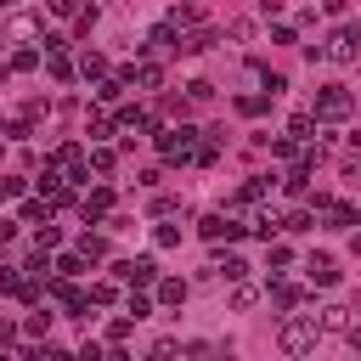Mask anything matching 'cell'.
<instances>
[{
  "label": "cell",
  "instance_id": "30bf717a",
  "mask_svg": "<svg viewBox=\"0 0 361 361\" xmlns=\"http://www.w3.org/2000/svg\"><path fill=\"white\" fill-rule=\"evenodd\" d=\"M265 197H271V175H248L231 203H237V209H254V203H265Z\"/></svg>",
  "mask_w": 361,
  "mask_h": 361
},
{
  "label": "cell",
  "instance_id": "4316f807",
  "mask_svg": "<svg viewBox=\"0 0 361 361\" xmlns=\"http://www.w3.org/2000/svg\"><path fill=\"white\" fill-rule=\"evenodd\" d=\"M271 299H276V305H282V310H293V305H299V299H305V293H299V288H293V282H271Z\"/></svg>",
  "mask_w": 361,
  "mask_h": 361
},
{
  "label": "cell",
  "instance_id": "277c9868",
  "mask_svg": "<svg viewBox=\"0 0 361 361\" xmlns=\"http://www.w3.org/2000/svg\"><path fill=\"white\" fill-rule=\"evenodd\" d=\"M158 152H164V164H192L197 158V130H186V124L158 130Z\"/></svg>",
  "mask_w": 361,
  "mask_h": 361
},
{
  "label": "cell",
  "instance_id": "681fc988",
  "mask_svg": "<svg viewBox=\"0 0 361 361\" xmlns=\"http://www.w3.org/2000/svg\"><path fill=\"white\" fill-rule=\"evenodd\" d=\"M0 152H6V147H0Z\"/></svg>",
  "mask_w": 361,
  "mask_h": 361
},
{
  "label": "cell",
  "instance_id": "2e32d148",
  "mask_svg": "<svg viewBox=\"0 0 361 361\" xmlns=\"http://www.w3.org/2000/svg\"><path fill=\"white\" fill-rule=\"evenodd\" d=\"M118 124H124V130H135V135L158 130V118H152V113H141V107H124V113H118Z\"/></svg>",
  "mask_w": 361,
  "mask_h": 361
},
{
  "label": "cell",
  "instance_id": "1f68e13d",
  "mask_svg": "<svg viewBox=\"0 0 361 361\" xmlns=\"http://www.w3.org/2000/svg\"><path fill=\"white\" fill-rule=\"evenodd\" d=\"M11 34H17V39H34L39 23H34V17H11Z\"/></svg>",
  "mask_w": 361,
  "mask_h": 361
},
{
  "label": "cell",
  "instance_id": "9a60e30c",
  "mask_svg": "<svg viewBox=\"0 0 361 361\" xmlns=\"http://www.w3.org/2000/svg\"><path fill=\"white\" fill-rule=\"evenodd\" d=\"M209 45H214V28H186L180 34V56H203Z\"/></svg>",
  "mask_w": 361,
  "mask_h": 361
},
{
  "label": "cell",
  "instance_id": "7a4b0ae2",
  "mask_svg": "<svg viewBox=\"0 0 361 361\" xmlns=\"http://www.w3.org/2000/svg\"><path fill=\"white\" fill-rule=\"evenodd\" d=\"M316 338H322L316 316H282V327H276V350H282L288 361H305V355L316 350Z\"/></svg>",
  "mask_w": 361,
  "mask_h": 361
},
{
  "label": "cell",
  "instance_id": "f6af8a7d",
  "mask_svg": "<svg viewBox=\"0 0 361 361\" xmlns=\"http://www.w3.org/2000/svg\"><path fill=\"white\" fill-rule=\"evenodd\" d=\"M17 237V220H0V243H11Z\"/></svg>",
  "mask_w": 361,
  "mask_h": 361
},
{
  "label": "cell",
  "instance_id": "7402d4cb",
  "mask_svg": "<svg viewBox=\"0 0 361 361\" xmlns=\"http://www.w3.org/2000/svg\"><path fill=\"white\" fill-rule=\"evenodd\" d=\"M288 135H293V141H316V118H310V113H293V118H288Z\"/></svg>",
  "mask_w": 361,
  "mask_h": 361
},
{
  "label": "cell",
  "instance_id": "c3c4849f",
  "mask_svg": "<svg viewBox=\"0 0 361 361\" xmlns=\"http://www.w3.org/2000/svg\"><path fill=\"white\" fill-rule=\"evenodd\" d=\"M6 6H17V0H0V11H6Z\"/></svg>",
  "mask_w": 361,
  "mask_h": 361
},
{
  "label": "cell",
  "instance_id": "4dcf8cb0",
  "mask_svg": "<svg viewBox=\"0 0 361 361\" xmlns=\"http://www.w3.org/2000/svg\"><path fill=\"white\" fill-rule=\"evenodd\" d=\"M113 293H118L113 282H90V310H96V305H113Z\"/></svg>",
  "mask_w": 361,
  "mask_h": 361
},
{
  "label": "cell",
  "instance_id": "ee69618b",
  "mask_svg": "<svg viewBox=\"0 0 361 361\" xmlns=\"http://www.w3.org/2000/svg\"><path fill=\"white\" fill-rule=\"evenodd\" d=\"M11 338H17V322H11V316H0V350H6Z\"/></svg>",
  "mask_w": 361,
  "mask_h": 361
},
{
  "label": "cell",
  "instance_id": "d4e9b609",
  "mask_svg": "<svg viewBox=\"0 0 361 361\" xmlns=\"http://www.w3.org/2000/svg\"><path fill=\"white\" fill-rule=\"evenodd\" d=\"M79 254H85V259H102V254H107V237H102V231H85V237H79Z\"/></svg>",
  "mask_w": 361,
  "mask_h": 361
},
{
  "label": "cell",
  "instance_id": "f35d334b",
  "mask_svg": "<svg viewBox=\"0 0 361 361\" xmlns=\"http://www.w3.org/2000/svg\"><path fill=\"white\" fill-rule=\"evenodd\" d=\"M186 96H192V102H209V96H214V85H209V79H192V85H186Z\"/></svg>",
  "mask_w": 361,
  "mask_h": 361
},
{
  "label": "cell",
  "instance_id": "6da1fadb",
  "mask_svg": "<svg viewBox=\"0 0 361 361\" xmlns=\"http://www.w3.org/2000/svg\"><path fill=\"white\" fill-rule=\"evenodd\" d=\"M361 56V23H338L322 45H310V62H333V68H344V62H355Z\"/></svg>",
  "mask_w": 361,
  "mask_h": 361
},
{
  "label": "cell",
  "instance_id": "cb8c5ba5",
  "mask_svg": "<svg viewBox=\"0 0 361 361\" xmlns=\"http://www.w3.org/2000/svg\"><path fill=\"white\" fill-rule=\"evenodd\" d=\"M11 73H28V68H39V51L34 45H23V51H11V62H6Z\"/></svg>",
  "mask_w": 361,
  "mask_h": 361
},
{
  "label": "cell",
  "instance_id": "e575fe53",
  "mask_svg": "<svg viewBox=\"0 0 361 361\" xmlns=\"http://www.w3.org/2000/svg\"><path fill=\"white\" fill-rule=\"evenodd\" d=\"M130 316H135V322H141V316H152V299H147V293H135V288H130Z\"/></svg>",
  "mask_w": 361,
  "mask_h": 361
},
{
  "label": "cell",
  "instance_id": "5bb4252c",
  "mask_svg": "<svg viewBox=\"0 0 361 361\" xmlns=\"http://www.w3.org/2000/svg\"><path fill=\"white\" fill-rule=\"evenodd\" d=\"M0 288H6V293H17V299H28V305L39 299V288H34V276H23V271H0Z\"/></svg>",
  "mask_w": 361,
  "mask_h": 361
},
{
  "label": "cell",
  "instance_id": "7c38bea8",
  "mask_svg": "<svg viewBox=\"0 0 361 361\" xmlns=\"http://www.w3.org/2000/svg\"><path fill=\"white\" fill-rule=\"evenodd\" d=\"M107 209H113V192H107V186H90V192L79 197V214H85V220H102Z\"/></svg>",
  "mask_w": 361,
  "mask_h": 361
},
{
  "label": "cell",
  "instance_id": "ba28073f",
  "mask_svg": "<svg viewBox=\"0 0 361 361\" xmlns=\"http://www.w3.org/2000/svg\"><path fill=\"white\" fill-rule=\"evenodd\" d=\"M147 56H180V28L158 23V28L147 34Z\"/></svg>",
  "mask_w": 361,
  "mask_h": 361
},
{
  "label": "cell",
  "instance_id": "484cf974",
  "mask_svg": "<svg viewBox=\"0 0 361 361\" xmlns=\"http://www.w3.org/2000/svg\"><path fill=\"white\" fill-rule=\"evenodd\" d=\"M248 305H259V288L254 282H237L231 288V310H248Z\"/></svg>",
  "mask_w": 361,
  "mask_h": 361
},
{
  "label": "cell",
  "instance_id": "d6a6232c",
  "mask_svg": "<svg viewBox=\"0 0 361 361\" xmlns=\"http://www.w3.org/2000/svg\"><path fill=\"white\" fill-rule=\"evenodd\" d=\"M226 34H231V39H254V17H237V23H226Z\"/></svg>",
  "mask_w": 361,
  "mask_h": 361
},
{
  "label": "cell",
  "instance_id": "603a6c76",
  "mask_svg": "<svg viewBox=\"0 0 361 361\" xmlns=\"http://www.w3.org/2000/svg\"><path fill=\"white\" fill-rule=\"evenodd\" d=\"M180 299H186V282L180 276H164L158 282V305H180Z\"/></svg>",
  "mask_w": 361,
  "mask_h": 361
},
{
  "label": "cell",
  "instance_id": "ac0fdd59",
  "mask_svg": "<svg viewBox=\"0 0 361 361\" xmlns=\"http://www.w3.org/2000/svg\"><path fill=\"white\" fill-rule=\"evenodd\" d=\"M209 271H220L226 282H243V271H248V265H243V254H214V265H209Z\"/></svg>",
  "mask_w": 361,
  "mask_h": 361
},
{
  "label": "cell",
  "instance_id": "9c48e42d",
  "mask_svg": "<svg viewBox=\"0 0 361 361\" xmlns=\"http://www.w3.org/2000/svg\"><path fill=\"white\" fill-rule=\"evenodd\" d=\"M197 237H209V243H220V237H226V243H231V237H243V226H237V220H226V214H203V220H197Z\"/></svg>",
  "mask_w": 361,
  "mask_h": 361
},
{
  "label": "cell",
  "instance_id": "f1b7e54d",
  "mask_svg": "<svg viewBox=\"0 0 361 361\" xmlns=\"http://www.w3.org/2000/svg\"><path fill=\"white\" fill-rule=\"evenodd\" d=\"M34 243H39V254H45V248H56V243H62V231L45 220V226H34Z\"/></svg>",
  "mask_w": 361,
  "mask_h": 361
},
{
  "label": "cell",
  "instance_id": "b9f144b4",
  "mask_svg": "<svg viewBox=\"0 0 361 361\" xmlns=\"http://www.w3.org/2000/svg\"><path fill=\"white\" fill-rule=\"evenodd\" d=\"M316 220H310V209H299V214H288V231H310Z\"/></svg>",
  "mask_w": 361,
  "mask_h": 361
},
{
  "label": "cell",
  "instance_id": "7dc6e473",
  "mask_svg": "<svg viewBox=\"0 0 361 361\" xmlns=\"http://www.w3.org/2000/svg\"><path fill=\"white\" fill-rule=\"evenodd\" d=\"M107 361H130V355H107Z\"/></svg>",
  "mask_w": 361,
  "mask_h": 361
},
{
  "label": "cell",
  "instance_id": "7bdbcfd3",
  "mask_svg": "<svg viewBox=\"0 0 361 361\" xmlns=\"http://www.w3.org/2000/svg\"><path fill=\"white\" fill-rule=\"evenodd\" d=\"M73 361H107V355H102V344H96V338H90V344H85V350H79V355H73Z\"/></svg>",
  "mask_w": 361,
  "mask_h": 361
},
{
  "label": "cell",
  "instance_id": "52a82bcc",
  "mask_svg": "<svg viewBox=\"0 0 361 361\" xmlns=\"http://www.w3.org/2000/svg\"><path fill=\"white\" fill-rule=\"evenodd\" d=\"M316 327H322V333H333V338H350V333H355V310H350V305H322Z\"/></svg>",
  "mask_w": 361,
  "mask_h": 361
},
{
  "label": "cell",
  "instance_id": "f546056e",
  "mask_svg": "<svg viewBox=\"0 0 361 361\" xmlns=\"http://www.w3.org/2000/svg\"><path fill=\"white\" fill-rule=\"evenodd\" d=\"M118 96H124V79H102L96 85V102H118Z\"/></svg>",
  "mask_w": 361,
  "mask_h": 361
},
{
  "label": "cell",
  "instance_id": "d6986e66",
  "mask_svg": "<svg viewBox=\"0 0 361 361\" xmlns=\"http://www.w3.org/2000/svg\"><path fill=\"white\" fill-rule=\"evenodd\" d=\"M45 68H51V79H56V85H68V79H73V62H68V51H45Z\"/></svg>",
  "mask_w": 361,
  "mask_h": 361
},
{
  "label": "cell",
  "instance_id": "ab89813d",
  "mask_svg": "<svg viewBox=\"0 0 361 361\" xmlns=\"http://www.w3.org/2000/svg\"><path fill=\"white\" fill-rule=\"evenodd\" d=\"M265 259H271V271H282L293 254H288V243H271V254H265Z\"/></svg>",
  "mask_w": 361,
  "mask_h": 361
},
{
  "label": "cell",
  "instance_id": "3957f363",
  "mask_svg": "<svg viewBox=\"0 0 361 361\" xmlns=\"http://www.w3.org/2000/svg\"><path fill=\"white\" fill-rule=\"evenodd\" d=\"M350 113H355L350 85H322V90H316V107H310V118H316V124H344Z\"/></svg>",
  "mask_w": 361,
  "mask_h": 361
},
{
  "label": "cell",
  "instance_id": "d590c367",
  "mask_svg": "<svg viewBox=\"0 0 361 361\" xmlns=\"http://www.w3.org/2000/svg\"><path fill=\"white\" fill-rule=\"evenodd\" d=\"M130 322H135V316H113V322H107V338H113V344L130 338Z\"/></svg>",
  "mask_w": 361,
  "mask_h": 361
},
{
  "label": "cell",
  "instance_id": "60d3db41",
  "mask_svg": "<svg viewBox=\"0 0 361 361\" xmlns=\"http://www.w3.org/2000/svg\"><path fill=\"white\" fill-rule=\"evenodd\" d=\"M237 107H243V113L254 118V113H265V96H237Z\"/></svg>",
  "mask_w": 361,
  "mask_h": 361
},
{
  "label": "cell",
  "instance_id": "44dd1931",
  "mask_svg": "<svg viewBox=\"0 0 361 361\" xmlns=\"http://www.w3.org/2000/svg\"><path fill=\"white\" fill-rule=\"evenodd\" d=\"M79 73H85V79H107V56H102V51H85V56H79Z\"/></svg>",
  "mask_w": 361,
  "mask_h": 361
},
{
  "label": "cell",
  "instance_id": "836d02e7",
  "mask_svg": "<svg viewBox=\"0 0 361 361\" xmlns=\"http://www.w3.org/2000/svg\"><path fill=\"white\" fill-rule=\"evenodd\" d=\"M152 243H158V248H175V243H180V226H158Z\"/></svg>",
  "mask_w": 361,
  "mask_h": 361
},
{
  "label": "cell",
  "instance_id": "83f0119b",
  "mask_svg": "<svg viewBox=\"0 0 361 361\" xmlns=\"http://www.w3.org/2000/svg\"><path fill=\"white\" fill-rule=\"evenodd\" d=\"M85 164H90L96 175H107V169H113L118 158H113V147H90V158H85Z\"/></svg>",
  "mask_w": 361,
  "mask_h": 361
},
{
  "label": "cell",
  "instance_id": "ffe728a7",
  "mask_svg": "<svg viewBox=\"0 0 361 361\" xmlns=\"http://www.w3.org/2000/svg\"><path fill=\"white\" fill-rule=\"evenodd\" d=\"M85 135H90V141H102V135H113V118H107L102 107H90V113H85Z\"/></svg>",
  "mask_w": 361,
  "mask_h": 361
},
{
  "label": "cell",
  "instance_id": "e0dca14e",
  "mask_svg": "<svg viewBox=\"0 0 361 361\" xmlns=\"http://www.w3.org/2000/svg\"><path fill=\"white\" fill-rule=\"evenodd\" d=\"M85 265H90V259H85V254H79V248H73V254H56V265H51V271H56V276H68V282H73V276H85Z\"/></svg>",
  "mask_w": 361,
  "mask_h": 361
},
{
  "label": "cell",
  "instance_id": "8fae6325",
  "mask_svg": "<svg viewBox=\"0 0 361 361\" xmlns=\"http://www.w3.org/2000/svg\"><path fill=\"white\" fill-rule=\"evenodd\" d=\"M124 79H130V85H135V90H158V85H164V68H158V62H152V56H147V62H135V68H130V73H124Z\"/></svg>",
  "mask_w": 361,
  "mask_h": 361
},
{
  "label": "cell",
  "instance_id": "8992f818",
  "mask_svg": "<svg viewBox=\"0 0 361 361\" xmlns=\"http://www.w3.org/2000/svg\"><path fill=\"white\" fill-rule=\"evenodd\" d=\"M113 276H118V282H130V288H152V282H158V259H152V254L124 259V265H113Z\"/></svg>",
  "mask_w": 361,
  "mask_h": 361
},
{
  "label": "cell",
  "instance_id": "8d00e7d4",
  "mask_svg": "<svg viewBox=\"0 0 361 361\" xmlns=\"http://www.w3.org/2000/svg\"><path fill=\"white\" fill-rule=\"evenodd\" d=\"M51 17H79V0H45Z\"/></svg>",
  "mask_w": 361,
  "mask_h": 361
},
{
  "label": "cell",
  "instance_id": "5b68a950",
  "mask_svg": "<svg viewBox=\"0 0 361 361\" xmlns=\"http://www.w3.org/2000/svg\"><path fill=\"white\" fill-rule=\"evenodd\" d=\"M51 169H56L62 180H85V147H79V141H62V147L51 152Z\"/></svg>",
  "mask_w": 361,
  "mask_h": 361
},
{
  "label": "cell",
  "instance_id": "74e56055",
  "mask_svg": "<svg viewBox=\"0 0 361 361\" xmlns=\"http://www.w3.org/2000/svg\"><path fill=\"white\" fill-rule=\"evenodd\" d=\"M73 28H79V34H90V28H96V6H79V17H73Z\"/></svg>",
  "mask_w": 361,
  "mask_h": 361
},
{
  "label": "cell",
  "instance_id": "bcb514c9",
  "mask_svg": "<svg viewBox=\"0 0 361 361\" xmlns=\"http://www.w3.org/2000/svg\"><path fill=\"white\" fill-rule=\"evenodd\" d=\"M350 338H355V344H361V322H355V333H350Z\"/></svg>",
  "mask_w": 361,
  "mask_h": 361
},
{
  "label": "cell",
  "instance_id": "4fadbf2b",
  "mask_svg": "<svg viewBox=\"0 0 361 361\" xmlns=\"http://www.w3.org/2000/svg\"><path fill=\"white\" fill-rule=\"evenodd\" d=\"M305 276H310L316 288H333V282H338V265H333V254H310V265H305Z\"/></svg>",
  "mask_w": 361,
  "mask_h": 361
}]
</instances>
